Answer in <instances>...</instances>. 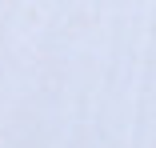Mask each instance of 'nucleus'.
<instances>
[]
</instances>
